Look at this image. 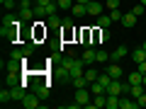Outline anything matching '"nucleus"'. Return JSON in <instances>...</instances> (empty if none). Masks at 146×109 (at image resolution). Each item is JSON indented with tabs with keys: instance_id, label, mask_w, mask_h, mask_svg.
I'll return each instance as SVG.
<instances>
[{
	"instance_id": "1",
	"label": "nucleus",
	"mask_w": 146,
	"mask_h": 109,
	"mask_svg": "<svg viewBox=\"0 0 146 109\" xmlns=\"http://www.w3.org/2000/svg\"><path fill=\"white\" fill-rule=\"evenodd\" d=\"M58 12V3L56 0H34V15L39 20H46L49 15Z\"/></svg>"
},
{
	"instance_id": "2",
	"label": "nucleus",
	"mask_w": 146,
	"mask_h": 109,
	"mask_svg": "<svg viewBox=\"0 0 146 109\" xmlns=\"http://www.w3.org/2000/svg\"><path fill=\"white\" fill-rule=\"evenodd\" d=\"M22 107H25V109H39V107H42L39 95H36V92H27L25 99H22Z\"/></svg>"
},
{
	"instance_id": "3",
	"label": "nucleus",
	"mask_w": 146,
	"mask_h": 109,
	"mask_svg": "<svg viewBox=\"0 0 146 109\" xmlns=\"http://www.w3.org/2000/svg\"><path fill=\"white\" fill-rule=\"evenodd\" d=\"M76 102H78L80 107H85V104L93 102V92H90V87H78V90H76Z\"/></svg>"
},
{
	"instance_id": "4",
	"label": "nucleus",
	"mask_w": 146,
	"mask_h": 109,
	"mask_svg": "<svg viewBox=\"0 0 146 109\" xmlns=\"http://www.w3.org/2000/svg\"><path fill=\"white\" fill-rule=\"evenodd\" d=\"M83 66H85V63H83V58H73V61H71V68H68V78H78V75H83Z\"/></svg>"
},
{
	"instance_id": "5",
	"label": "nucleus",
	"mask_w": 146,
	"mask_h": 109,
	"mask_svg": "<svg viewBox=\"0 0 146 109\" xmlns=\"http://www.w3.org/2000/svg\"><path fill=\"white\" fill-rule=\"evenodd\" d=\"M32 92H36V95H39V99H46L49 97V83H34V85H32Z\"/></svg>"
},
{
	"instance_id": "6",
	"label": "nucleus",
	"mask_w": 146,
	"mask_h": 109,
	"mask_svg": "<svg viewBox=\"0 0 146 109\" xmlns=\"http://www.w3.org/2000/svg\"><path fill=\"white\" fill-rule=\"evenodd\" d=\"M107 73H110V78H112V80H122V66L117 61L107 66Z\"/></svg>"
},
{
	"instance_id": "7",
	"label": "nucleus",
	"mask_w": 146,
	"mask_h": 109,
	"mask_svg": "<svg viewBox=\"0 0 146 109\" xmlns=\"http://www.w3.org/2000/svg\"><path fill=\"white\" fill-rule=\"evenodd\" d=\"M124 56H129V49H127V46H117L115 51L110 53V61H122Z\"/></svg>"
},
{
	"instance_id": "8",
	"label": "nucleus",
	"mask_w": 146,
	"mask_h": 109,
	"mask_svg": "<svg viewBox=\"0 0 146 109\" xmlns=\"http://www.w3.org/2000/svg\"><path fill=\"white\" fill-rule=\"evenodd\" d=\"M102 3H95V0H90V3H88V15H93V17H100V15H102Z\"/></svg>"
},
{
	"instance_id": "9",
	"label": "nucleus",
	"mask_w": 146,
	"mask_h": 109,
	"mask_svg": "<svg viewBox=\"0 0 146 109\" xmlns=\"http://www.w3.org/2000/svg\"><path fill=\"white\" fill-rule=\"evenodd\" d=\"M71 15H73V17H85V15H88V5H83V3H76V5L71 7Z\"/></svg>"
},
{
	"instance_id": "10",
	"label": "nucleus",
	"mask_w": 146,
	"mask_h": 109,
	"mask_svg": "<svg viewBox=\"0 0 146 109\" xmlns=\"http://www.w3.org/2000/svg\"><path fill=\"white\" fill-rule=\"evenodd\" d=\"M83 63H85V66L95 63V46H85V51H83Z\"/></svg>"
},
{
	"instance_id": "11",
	"label": "nucleus",
	"mask_w": 146,
	"mask_h": 109,
	"mask_svg": "<svg viewBox=\"0 0 146 109\" xmlns=\"http://www.w3.org/2000/svg\"><path fill=\"white\" fill-rule=\"evenodd\" d=\"M131 58H134V63H144L146 61V49L144 46L134 49V51H131Z\"/></svg>"
},
{
	"instance_id": "12",
	"label": "nucleus",
	"mask_w": 146,
	"mask_h": 109,
	"mask_svg": "<svg viewBox=\"0 0 146 109\" xmlns=\"http://www.w3.org/2000/svg\"><path fill=\"white\" fill-rule=\"evenodd\" d=\"M136 20H139V17H136L134 12H124V17H122V27H134Z\"/></svg>"
},
{
	"instance_id": "13",
	"label": "nucleus",
	"mask_w": 146,
	"mask_h": 109,
	"mask_svg": "<svg viewBox=\"0 0 146 109\" xmlns=\"http://www.w3.org/2000/svg\"><path fill=\"white\" fill-rule=\"evenodd\" d=\"M107 95H122V80H112L107 85Z\"/></svg>"
},
{
	"instance_id": "14",
	"label": "nucleus",
	"mask_w": 146,
	"mask_h": 109,
	"mask_svg": "<svg viewBox=\"0 0 146 109\" xmlns=\"http://www.w3.org/2000/svg\"><path fill=\"white\" fill-rule=\"evenodd\" d=\"M141 80H144V75H141L139 70H134V73H129V78H127V83H129V85H144Z\"/></svg>"
},
{
	"instance_id": "15",
	"label": "nucleus",
	"mask_w": 146,
	"mask_h": 109,
	"mask_svg": "<svg viewBox=\"0 0 146 109\" xmlns=\"http://www.w3.org/2000/svg\"><path fill=\"white\" fill-rule=\"evenodd\" d=\"M32 17H36L34 15V7H22V10H20V20L22 22H29Z\"/></svg>"
},
{
	"instance_id": "16",
	"label": "nucleus",
	"mask_w": 146,
	"mask_h": 109,
	"mask_svg": "<svg viewBox=\"0 0 146 109\" xmlns=\"http://www.w3.org/2000/svg\"><path fill=\"white\" fill-rule=\"evenodd\" d=\"M107 109H119V95H107Z\"/></svg>"
},
{
	"instance_id": "17",
	"label": "nucleus",
	"mask_w": 146,
	"mask_h": 109,
	"mask_svg": "<svg viewBox=\"0 0 146 109\" xmlns=\"http://www.w3.org/2000/svg\"><path fill=\"white\" fill-rule=\"evenodd\" d=\"M95 24H98L100 29H107V27L112 24V17H110V15H100V17H98V22H95Z\"/></svg>"
},
{
	"instance_id": "18",
	"label": "nucleus",
	"mask_w": 146,
	"mask_h": 109,
	"mask_svg": "<svg viewBox=\"0 0 146 109\" xmlns=\"http://www.w3.org/2000/svg\"><path fill=\"white\" fill-rule=\"evenodd\" d=\"M71 85H73V87H76V90H78V87H88V80H85V75H78V78H73L71 80Z\"/></svg>"
},
{
	"instance_id": "19",
	"label": "nucleus",
	"mask_w": 146,
	"mask_h": 109,
	"mask_svg": "<svg viewBox=\"0 0 146 109\" xmlns=\"http://www.w3.org/2000/svg\"><path fill=\"white\" fill-rule=\"evenodd\" d=\"M88 87H90V92H93V95H102V92H107V90H105V85H100L98 80H95V83H90Z\"/></svg>"
},
{
	"instance_id": "20",
	"label": "nucleus",
	"mask_w": 146,
	"mask_h": 109,
	"mask_svg": "<svg viewBox=\"0 0 146 109\" xmlns=\"http://www.w3.org/2000/svg\"><path fill=\"white\" fill-rule=\"evenodd\" d=\"M83 75H85V80H88V83H95V80H98V75H100V73L95 70V68H88V70H85Z\"/></svg>"
},
{
	"instance_id": "21",
	"label": "nucleus",
	"mask_w": 146,
	"mask_h": 109,
	"mask_svg": "<svg viewBox=\"0 0 146 109\" xmlns=\"http://www.w3.org/2000/svg\"><path fill=\"white\" fill-rule=\"evenodd\" d=\"M144 92H146V87H144V85H131V97H134V99H139Z\"/></svg>"
},
{
	"instance_id": "22",
	"label": "nucleus",
	"mask_w": 146,
	"mask_h": 109,
	"mask_svg": "<svg viewBox=\"0 0 146 109\" xmlns=\"http://www.w3.org/2000/svg\"><path fill=\"white\" fill-rule=\"evenodd\" d=\"M107 61H110L107 51H95V63H107Z\"/></svg>"
},
{
	"instance_id": "23",
	"label": "nucleus",
	"mask_w": 146,
	"mask_h": 109,
	"mask_svg": "<svg viewBox=\"0 0 146 109\" xmlns=\"http://www.w3.org/2000/svg\"><path fill=\"white\" fill-rule=\"evenodd\" d=\"M10 99H12V90H5V87H3V90H0V102L7 104Z\"/></svg>"
},
{
	"instance_id": "24",
	"label": "nucleus",
	"mask_w": 146,
	"mask_h": 109,
	"mask_svg": "<svg viewBox=\"0 0 146 109\" xmlns=\"http://www.w3.org/2000/svg\"><path fill=\"white\" fill-rule=\"evenodd\" d=\"M0 3H3L5 10H15V7H20V0H0Z\"/></svg>"
},
{
	"instance_id": "25",
	"label": "nucleus",
	"mask_w": 146,
	"mask_h": 109,
	"mask_svg": "<svg viewBox=\"0 0 146 109\" xmlns=\"http://www.w3.org/2000/svg\"><path fill=\"white\" fill-rule=\"evenodd\" d=\"M56 3H58V10H71L76 5V0H56Z\"/></svg>"
},
{
	"instance_id": "26",
	"label": "nucleus",
	"mask_w": 146,
	"mask_h": 109,
	"mask_svg": "<svg viewBox=\"0 0 146 109\" xmlns=\"http://www.w3.org/2000/svg\"><path fill=\"white\" fill-rule=\"evenodd\" d=\"M46 24H49V27H61V20H58V15H56V12L46 17Z\"/></svg>"
},
{
	"instance_id": "27",
	"label": "nucleus",
	"mask_w": 146,
	"mask_h": 109,
	"mask_svg": "<svg viewBox=\"0 0 146 109\" xmlns=\"http://www.w3.org/2000/svg\"><path fill=\"white\" fill-rule=\"evenodd\" d=\"M110 17H112V22H122V17H124V12L117 7V10H110Z\"/></svg>"
},
{
	"instance_id": "28",
	"label": "nucleus",
	"mask_w": 146,
	"mask_h": 109,
	"mask_svg": "<svg viewBox=\"0 0 146 109\" xmlns=\"http://www.w3.org/2000/svg\"><path fill=\"white\" fill-rule=\"evenodd\" d=\"M131 12H134L136 17H141V15H144V5H141V3H139V5H134V7H131Z\"/></svg>"
},
{
	"instance_id": "29",
	"label": "nucleus",
	"mask_w": 146,
	"mask_h": 109,
	"mask_svg": "<svg viewBox=\"0 0 146 109\" xmlns=\"http://www.w3.org/2000/svg\"><path fill=\"white\" fill-rule=\"evenodd\" d=\"M105 7H110V10H117V7H119V0H107V3H105Z\"/></svg>"
},
{
	"instance_id": "30",
	"label": "nucleus",
	"mask_w": 146,
	"mask_h": 109,
	"mask_svg": "<svg viewBox=\"0 0 146 109\" xmlns=\"http://www.w3.org/2000/svg\"><path fill=\"white\" fill-rule=\"evenodd\" d=\"M22 7H34V0H20V10Z\"/></svg>"
},
{
	"instance_id": "31",
	"label": "nucleus",
	"mask_w": 146,
	"mask_h": 109,
	"mask_svg": "<svg viewBox=\"0 0 146 109\" xmlns=\"http://www.w3.org/2000/svg\"><path fill=\"white\" fill-rule=\"evenodd\" d=\"M122 95H131V85L129 83H122Z\"/></svg>"
},
{
	"instance_id": "32",
	"label": "nucleus",
	"mask_w": 146,
	"mask_h": 109,
	"mask_svg": "<svg viewBox=\"0 0 146 109\" xmlns=\"http://www.w3.org/2000/svg\"><path fill=\"white\" fill-rule=\"evenodd\" d=\"M136 102H139V109H141V107H146V92H144V95H141V97H139V99H136Z\"/></svg>"
},
{
	"instance_id": "33",
	"label": "nucleus",
	"mask_w": 146,
	"mask_h": 109,
	"mask_svg": "<svg viewBox=\"0 0 146 109\" xmlns=\"http://www.w3.org/2000/svg\"><path fill=\"white\" fill-rule=\"evenodd\" d=\"M136 70H139L141 75H146V61H144V63H139V68H136Z\"/></svg>"
},
{
	"instance_id": "34",
	"label": "nucleus",
	"mask_w": 146,
	"mask_h": 109,
	"mask_svg": "<svg viewBox=\"0 0 146 109\" xmlns=\"http://www.w3.org/2000/svg\"><path fill=\"white\" fill-rule=\"evenodd\" d=\"M76 3H83V5H88V3H90V0H76Z\"/></svg>"
},
{
	"instance_id": "35",
	"label": "nucleus",
	"mask_w": 146,
	"mask_h": 109,
	"mask_svg": "<svg viewBox=\"0 0 146 109\" xmlns=\"http://www.w3.org/2000/svg\"><path fill=\"white\" fill-rule=\"evenodd\" d=\"M141 83H144V87H146V75H144V80H141Z\"/></svg>"
},
{
	"instance_id": "36",
	"label": "nucleus",
	"mask_w": 146,
	"mask_h": 109,
	"mask_svg": "<svg viewBox=\"0 0 146 109\" xmlns=\"http://www.w3.org/2000/svg\"><path fill=\"white\" fill-rule=\"evenodd\" d=\"M141 5H146V0H141Z\"/></svg>"
},
{
	"instance_id": "37",
	"label": "nucleus",
	"mask_w": 146,
	"mask_h": 109,
	"mask_svg": "<svg viewBox=\"0 0 146 109\" xmlns=\"http://www.w3.org/2000/svg\"><path fill=\"white\" fill-rule=\"evenodd\" d=\"M141 46H144V49H146V41H144V44H141Z\"/></svg>"
}]
</instances>
